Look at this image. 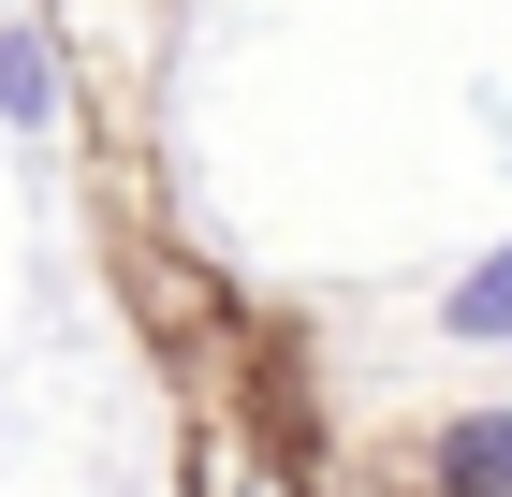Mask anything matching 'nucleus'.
<instances>
[{
  "label": "nucleus",
  "instance_id": "nucleus-1",
  "mask_svg": "<svg viewBox=\"0 0 512 497\" xmlns=\"http://www.w3.org/2000/svg\"><path fill=\"white\" fill-rule=\"evenodd\" d=\"M439 497H512V410H454L439 424Z\"/></svg>",
  "mask_w": 512,
  "mask_h": 497
},
{
  "label": "nucleus",
  "instance_id": "nucleus-2",
  "mask_svg": "<svg viewBox=\"0 0 512 497\" xmlns=\"http://www.w3.org/2000/svg\"><path fill=\"white\" fill-rule=\"evenodd\" d=\"M439 337H469V351H512V234L483 249L454 293H439Z\"/></svg>",
  "mask_w": 512,
  "mask_h": 497
},
{
  "label": "nucleus",
  "instance_id": "nucleus-3",
  "mask_svg": "<svg viewBox=\"0 0 512 497\" xmlns=\"http://www.w3.org/2000/svg\"><path fill=\"white\" fill-rule=\"evenodd\" d=\"M44 88H59L44 30H0V117H44Z\"/></svg>",
  "mask_w": 512,
  "mask_h": 497
}]
</instances>
